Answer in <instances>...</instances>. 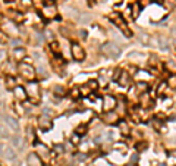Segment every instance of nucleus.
<instances>
[{"instance_id":"nucleus-36","label":"nucleus","mask_w":176,"mask_h":166,"mask_svg":"<svg viewBox=\"0 0 176 166\" xmlns=\"http://www.w3.org/2000/svg\"><path fill=\"white\" fill-rule=\"evenodd\" d=\"M167 87H170V88H176V73H172L170 77L167 78Z\"/></svg>"},{"instance_id":"nucleus-33","label":"nucleus","mask_w":176,"mask_h":166,"mask_svg":"<svg viewBox=\"0 0 176 166\" xmlns=\"http://www.w3.org/2000/svg\"><path fill=\"white\" fill-rule=\"evenodd\" d=\"M50 52H52L54 56H60V49H59V44L56 41H52L50 43Z\"/></svg>"},{"instance_id":"nucleus-17","label":"nucleus","mask_w":176,"mask_h":166,"mask_svg":"<svg viewBox=\"0 0 176 166\" xmlns=\"http://www.w3.org/2000/svg\"><path fill=\"white\" fill-rule=\"evenodd\" d=\"M13 94H15V98L18 102H25L28 96H27V91H25V87H21V85H16L13 90Z\"/></svg>"},{"instance_id":"nucleus-52","label":"nucleus","mask_w":176,"mask_h":166,"mask_svg":"<svg viewBox=\"0 0 176 166\" xmlns=\"http://www.w3.org/2000/svg\"><path fill=\"white\" fill-rule=\"evenodd\" d=\"M46 35H47L48 40H53V37H54V34H53L52 31H46Z\"/></svg>"},{"instance_id":"nucleus-21","label":"nucleus","mask_w":176,"mask_h":166,"mask_svg":"<svg viewBox=\"0 0 176 166\" xmlns=\"http://www.w3.org/2000/svg\"><path fill=\"white\" fill-rule=\"evenodd\" d=\"M5 87H6V90H15V87H16V79H15L13 75H6Z\"/></svg>"},{"instance_id":"nucleus-7","label":"nucleus","mask_w":176,"mask_h":166,"mask_svg":"<svg viewBox=\"0 0 176 166\" xmlns=\"http://www.w3.org/2000/svg\"><path fill=\"white\" fill-rule=\"evenodd\" d=\"M38 127H40V129L44 131V132L50 131V129L53 128V118L41 113V116L38 118Z\"/></svg>"},{"instance_id":"nucleus-1","label":"nucleus","mask_w":176,"mask_h":166,"mask_svg":"<svg viewBox=\"0 0 176 166\" xmlns=\"http://www.w3.org/2000/svg\"><path fill=\"white\" fill-rule=\"evenodd\" d=\"M18 72L19 75L22 77L24 79L27 81H34V78L37 77V73H35V68H34L31 63H27V62H21L18 63Z\"/></svg>"},{"instance_id":"nucleus-20","label":"nucleus","mask_w":176,"mask_h":166,"mask_svg":"<svg viewBox=\"0 0 176 166\" xmlns=\"http://www.w3.org/2000/svg\"><path fill=\"white\" fill-rule=\"evenodd\" d=\"M150 78H151V75H150L147 71H144V69H139V71H137L135 79H137L138 83H147V81H150Z\"/></svg>"},{"instance_id":"nucleus-45","label":"nucleus","mask_w":176,"mask_h":166,"mask_svg":"<svg viewBox=\"0 0 176 166\" xmlns=\"http://www.w3.org/2000/svg\"><path fill=\"white\" fill-rule=\"evenodd\" d=\"M6 41H8V35L5 34V31L0 29V44H5Z\"/></svg>"},{"instance_id":"nucleus-26","label":"nucleus","mask_w":176,"mask_h":166,"mask_svg":"<svg viewBox=\"0 0 176 166\" xmlns=\"http://www.w3.org/2000/svg\"><path fill=\"white\" fill-rule=\"evenodd\" d=\"M0 137L2 138H9L10 140V129H9V127H6L5 123H0Z\"/></svg>"},{"instance_id":"nucleus-43","label":"nucleus","mask_w":176,"mask_h":166,"mask_svg":"<svg viewBox=\"0 0 176 166\" xmlns=\"http://www.w3.org/2000/svg\"><path fill=\"white\" fill-rule=\"evenodd\" d=\"M175 5H176L175 0H166V2H164V6H166L167 9H173V8H175Z\"/></svg>"},{"instance_id":"nucleus-49","label":"nucleus","mask_w":176,"mask_h":166,"mask_svg":"<svg viewBox=\"0 0 176 166\" xmlns=\"http://www.w3.org/2000/svg\"><path fill=\"white\" fill-rule=\"evenodd\" d=\"M141 143H143V144H137V148H138L139 152H141V150H144L145 147H148V144H147V143H144V141H141Z\"/></svg>"},{"instance_id":"nucleus-56","label":"nucleus","mask_w":176,"mask_h":166,"mask_svg":"<svg viewBox=\"0 0 176 166\" xmlns=\"http://www.w3.org/2000/svg\"><path fill=\"white\" fill-rule=\"evenodd\" d=\"M125 166H137V165H133V163H128V165H125Z\"/></svg>"},{"instance_id":"nucleus-18","label":"nucleus","mask_w":176,"mask_h":166,"mask_svg":"<svg viewBox=\"0 0 176 166\" xmlns=\"http://www.w3.org/2000/svg\"><path fill=\"white\" fill-rule=\"evenodd\" d=\"M52 66H53V69H54L57 73H60V75H62L63 66H65V60H63L62 58L56 56V58H53V60H52Z\"/></svg>"},{"instance_id":"nucleus-50","label":"nucleus","mask_w":176,"mask_h":166,"mask_svg":"<svg viewBox=\"0 0 176 166\" xmlns=\"http://www.w3.org/2000/svg\"><path fill=\"white\" fill-rule=\"evenodd\" d=\"M78 34L81 35V40H85V38H87V31H85V29H81V31H78Z\"/></svg>"},{"instance_id":"nucleus-40","label":"nucleus","mask_w":176,"mask_h":166,"mask_svg":"<svg viewBox=\"0 0 176 166\" xmlns=\"http://www.w3.org/2000/svg\"><path fill=\"white\" fill-rule=\"evenodd\" d=\"M87 129H88V127H87V125H79V127H76L75 134H78V135L81 137V135H84V134L87 132Z\"/></svg>"},{"instance_id":"nucleus-3","label":"nucleus","mask_w":176,"mask_h":166,"mask_svg":"<svg viewBox=\"0 0 176 166\" xmlns=\"http://www.w3.org/2000/svg\"><path fill=\"white\" fill-rule=\"evenodd\" d=\"M25 91H27V96L33 103H38L40 102V97H41V90H40V85H38L35 81H29L25 87Z\"/></svg>"},{"instance_id":"nucleus-13","label":"nucleus","mask_w":176,"mask_h":166,"mask_svg":"<svg viewBox=\"0 0 176 166\" xmlns=\"http://www.w3.org/2000/svg\"><path fill=\"white\" fill-rule=\"evenodd\" d=\"M3 121H5V125L6 127H9L10 131H13V132H18L19 131V122H18V119H15V118L12 116H3Z\"/></svg>"},{"instance_id":"nucleus-27","label":"nucleus","mask_w":176,"mask_h":166,"mask_svg":"<svg viewBox=\"0 0 176 166\" xmlns=\"http://www.w3.org/2000/svg\"><path fill=\"white\" fill-rule=\"evenodd\" d=\"M128 58L129 59H137V62H144L147 56H145L144 53H139V52H131V53L128 54Z\"/></svg>"},{"instance_id":"nucleus-47","label":"nucleus","mask_w":176,"mask_h":166,"mask_svg":"<svg viewBox=\"0 0 176 166\" xmlns=\"http://www.w3.org/2000/svg\"><path fill=\"white\" fill-rule=\"evenodd\" d=\"M150 59H151V60H150L148 63L151 65V66H157V65H158V62H157V58H156L154 54H151V56H150Z\"/></svg>"},{"instance_id":"nucleus-34","label":"nucleus","mask_w":176,"mask_h":166,"mask_svg":"<svg viewBox=\"0 0 176 166\" xmlns=\"http://www.w3.org/2000/svg\"><path fill=\"white\" fill-rule=\"evenodd\" d=\"M164 68H166L167 71H170V72L176 73V63L173 62V60H166V63H164Z\"/></svg>"},{"instance_id":"nucleus-2","label":"nucleus","mask_w":176,"mask_h":166,"mask_svg":"<svg viewBox=\"0 0 176 166\" xmlns=\"http://www.w3.org/2000/svg\"><path fill=\"white\" fill-rule=\"evenodd\" d=\"M100 50H101V53L109 59H116V58H119V54H120V47L116 43H113V41L104 43L101 46Z\"/></svg>"},{"instance_id":"nucleus-51","label":"nucleus","mask_w":176,"mask_h":166,"mask_svg":"<svg viewBox=\"0 0 176 166\" xmlns=\"http://www.w3.org/2000/svg\"><path fill=\"white\" fill-rule=\"evenodd\" d=\"M12 44H13V46H19V47H21V44H22V41H21V40L13 38V40H12Z\"/></svg>"},{"instance_id":"nucleus-55","label":"nucleus","mask_w":176,"mask_h":166,"mask_svg":"<svg viewBox=\"0 0 176 166\" xmlns=\"http://www.w3.org/2000/svg\"><path fill=\"white\" fill-rule=\"evenodd\" d=\"M139 2H141V3H139V5H141V8H144L145 5H148V3H150V0H139Z\"/></svg>"},{"instance_id":"nucleus-24","label":"nucleus","mask_w":176,"mask_h":166,"mask_svg":"<svg viewBox=\"0 0 176 166\" xmlns=\"http://www.w3.org/2000/svg\"><path fill=\"white\" fill-rule=\"evenodd\" d=\"M118 127H119V131L122 132V135H129L131 128H129V125H128L126 121H119V122H118Z\"/></svg>"},{"instance_id":"nucleus-25","label":"nucleus","mask_w":176,"mask_h":166,"mask_svg":"<svg viewBox=\"0 0 176 166\" xmlns=\"http://www.w3.org/2000/svg\"><path fill=\"white\" fill-rule=\"evenodd\" d=\"M129 9H131L132 18H133V19H137V18L139 16V13H141V10H143V8H141V5H139V3H133V5L131 6Z\"/></svg>"},{"instance_id":"nucleus-41","label":"nucleus","mask_w":176,"mask_h":166,"mask_svg":"<svg viewBox=\"0 0 176 166\" xmlns=\"http://www.w3.org/2000/svg\"><path fill=\"white\" fill-rule=\"evenodd\" d=\"M79 93H81L82 97H85V96H88V94H90L91 91H90V88L87 87V84H85V85H82V87H79Z\"/></svg>"},{"instance_id":"nucleus-22","label":"nucleus","mask_w":176,"mask_h":166,"mask_svg":"<svg viewBox=\"0 0 176 166\" xmlns=\"http://www.w3.org/2000/svg\"><path fill=\"white\" fill-rule=\"evenodd\" d=\"M8 16L12 19L13 24H18V22H22V21H24V16L19 13V12H13V10H9V12H8Z\"/></svg>"},{"instance_id":"nucleus-31","label":"nucleus","mask_w":176,"mask_h":166,"mask_svg":"<svg viewBox=\"0 0 176 166\" xmlns=\"http://www.w3.org/2000/svg\"><path fill=\"white\" fill-rule=\"evenodd\" d=\"M87 84V87L90 88V91L93 93V91H95L97 88L100 87V84H98V81H95V79H90L88 83H85Z\"/></svg>"},{"instance_id":"nucleus-12","label":"nucleus","mask_w":176,"mask_h":166,"mask_svg":"<svg viewBox=\"0 0 176 166\" xmlns=\"http://www.w3.org/2000/svg\"><path fill=\"white\" fill-rule=\"evenodd\" d=\"M103 121H104L107 125H116V123L119 122V115L112 110V112H106L103 115Z\"/></svg>"},{"instance_id":"nucleus-23","label":"nucleus","mask_w":176,"mask_h":166,"mask_svg":"<svg viewBox=\"0 0 176 166\" xmlns=\"http://www.w3.org/2000/svg\"><path fill=\"white\" fill-rule=\"evenodd\" d=\"M10 141H12V146L19 148V150L24 148V140L19 137V135H12V137H10Z\"/></svg>"},{"instance_id":"nucleus-4","label":"nucleus","mask_w":176,"mask_h":166,"mask_svg":"<svg viewBox=\"0 0 176 166\" xmlns=\"http://www.w3.org/2000/svg\"><path fill=\"white\" fill-rule=\"evenodd\" d=\"M110 19L113 21V24L116 25V27H118L122 33H123L125 37H128V38H131V37H132V31L129 29L128 24L125 22V19L120 16V15H113V16H110Z\"/></svg>"},{"instance_id":"nucleus-48","label":"nucleus","mask_w":176,"mask_h":166,"mask_svg":"<svg viewBox=\"0 0 176 166\" xmlns=\"http://www.w3.org/2000/svg\"><path fill=\"white\" fill-rule=\"evenodd\" d=\"M90 19H91V18H90V15H88V13H84V16H82V18H78V21H79V22H88Z\"/></svg>"},{"instance_id":"nucleus-44","label":"nucleus","mask_w":176,"mask_h":166,"mask_svg":"<svg viewBox=\"0 0 176 166\" xmlns=\"http://www.w3.org/2000/svg\"><path fill=\"white\" fill-rule=\"evenodd\" d=\"M54 152H57L59 154H65V146H60V144L54 146Z\"/></svg>"},{"instance_id":"nucleus-46","label":"nucleus","mask_w":176,"mask_h":166,"mask_svg":"<svg viewBox=\"0 0 176 166\" xmlns=\"http://www.w3.org/2000/svg\"><path fill=\"white\" fill-rule=\"evenodd\" d=\"M71 96H72L73 98H78V97H79V96H81V93H79V88H73V90L71 91Z\"/></svg>"},{"instance_id":"nucleus-35","label":"nucleus","mask_w":176,"mask_h":166,"mask_svg":"<svg viewBox=\"0 0 176 166\" xmlns=\"http://www.w3.org/2000/svg\"><path fill=\"white\" fill-rule=\"evenodd\" d=\"M135 87H137V90H138L141 94L148 91V84L147 83H138V84H135Z\"/></svg>"},{"instance_id":"nucleus-37","label":"nucleus","mask_w":176,"mask_h":166,"mask_svg":"<svg viewBox=\"0 0 176 166\" xmlns=\"http://www.w3.org/2000/svg\"><path fill=\"white\" fill-rule=\"evenodd\" d=\"M53 93H54V96L62 97V96H65V88L60 87V85H56V87H53Z\"/></svg>"},{"instance_id":"nucleus-10","label":"nucleus","mask_w":176,"mask_h":166,"mask_svg":"<svg viewBox=\"0 0 176 166\" xmlns=\"http://www.w3.org/2000/svg\"><path fill=\"white\" fill-rule=\"evenodd\" d=\"M35 150H37V154L41 160H43V159H48V157L52 156L50 148H48L46 144H43V143H37V144H35Z\"/></svg>"},{"instance_id":"nucleus-14","label":"nucleus","mask_w":176,"mask_h":166,"mask_svg":"<svg viewBox=\"0 0 176 166\" xmlns=\"http://www.w3.org/2000/svg\"><path fill=\"white\" fill-rule=\"evenodd\" d=\"M25 58H27V50L21 46V47H15L13 49V60L15 62H18V63H21V62H24Z\"/></svg>"},{"instance_id":"nucleus-54","label":"nucleus","mask_w":176,"mask_h":166,"mask_svg":"<svg viewBox=\"0 0 176 166\" xmlns=\"http://www.w3.org/2000/svg\"><path fill=\"white\" fill-rule=\"evenodd\" d=\"M138 154H133L132 157H131V163H135V162H138Z\"/></svg>"},{"instance_id":"nucleus-32","label":"nucleus","mask_w":176,"mask_h":166,"mask_svg":"<svg viewBox=\"0 0 176 166\" xmlns=\"http://www.w3.org/2000/svg\"><path fill=\"white\" fill-rule=\"evenodd\" d=\"M44 41V34L43 33H35V34H34V44H35V46H40V44L43 43Z\"/></svg>"},{"instance_id":"nucleus-38","label":"nucleus","mask_w":176,"mask_h":166,"mask_svg":"<svg viewBox=\"0 0 176 166\" xmlns=\"http://www.w3.org/2000/svg\"><path fill=\"white\" fill-rule=\"evenodd\" d=\"M167 88H169L167 87V83H160V85L157 87V96H163Z\"/></svg>"},{"instance_id":"nucleus-16","label":"nucleus","mask_w":176,"mask_h":166,"mask_svg":"<svg viewBox=\"0 0 176 166\" xmlns=\"http://www.w3.org/2000/svg\"><path fill=\"white\" fill-rule=\"evenodd\" d=\"M139 103H141V108H144V109H151L153 104H154L153 98L150 97V94L148 93L141 94V97H139Z\"/></svg>"},{"instance_id":"nucleus-5","label":"nucleus","mask_w":176,"mask_h":166,"mask_svg":"<svg viewBox=\"0 0 176 166\" xmlns=\"http://www.w3.org/2000/svg\"><path fill=\"white\" fill-rule=\"evenodd\" d=\"M71 54L76 62H82L85 59V50H84V47H82L81 44L75 43V41L71 44Z\"/></svg>"},{"instance_id":"nucleus-59","label":"nucleus","mask_w":176,"mask_h":166,"mask_svg":"<svg viewBox=\"0 0 176 166\" xmlns=\"http://www.w3.org/2000/svg\"><path fill=\"white\" fill-rule=\"evenodd\" d=\"M47 166H50V165H47Z\"/></svg>"},{"instance_id":"nucleus-19","label":"nucleus","mask_w":176,"mask_h":166,"mask_svg":"<svg viewBox=\"0 0 176 166\" xmlns=\"http://www.w3.org/2000/svg\"><path fill=\"white\" fill-rule=\"evenodd\" d=\"M27 163H28V166H43V162L38 157L37 153H29L27 157Z\"/></svg>"},{"instance_id":"nucleus-6","label":"nucleus","mask_w":176,"mask_h":166,"mask_svg":"<svg viewBox=\"0 0 176 166\" xmlns=\"http://www.w3.org/2000/svg\"><path fill=\"white\" fill-rule=\"evenodd\" d=\"M118 106V98L114 96H110V94H106L103 97V110L104 112H112Z\"/></svg>"},{"instance_id":"nucleus-39","label":"nucleus","mask_w":176,"mask_h":166,"mask_svg":"<svg viewBox=\"0 0 176 166\" xmlns=\"http://www.w3.org/2000/svg\"><path fill=\"white\" fill-rule=\"evenodd\" d=\"M33 6L37 10H41L46 6V3H44V0H33Z\"/></svg>"},{"instance_id":"nucleus-29","label":"nucleus","mask_w":176,"mask_h":166,"mask_svg":"<svg viewBox=\"0 0 176 166\" xmlns=\"http://www.w3.org/2000/svg\"><path fill=\"white\" fill-rule=\"evenodd\" d=\"M35 73L38 75V78H41V79H46V78L48 77L47 69L44 68V66H38V68L35 69Z\"/></svg>"},{"instance_id":"nucleus-28","label":"nucleus","mask_w":176,"mask_h":166,"mask_svg":"<svg viewBox=\"0 0 176 166\" xmlns=\"http://www.w3.org/2000/svg\"><path fill=\"white\" fill-rule=\"evenodd\" d=\"M33 6V0H19L18 3V9L19 10H27Z\"/></svg>"},{"instance_id":"nucleus-11","label":"nucleus","mask_w":176,"mask_h":166,"mask_svg":"<svg viewBox=\"0 0 176 166\" xmlns=\"http://www.w3.org/2000/svg\"><path fill=\"white\" fill-rule=\"evenodd\" d=\"M131 81H132L131 73L126 72V71H122L120 75H119V78H118V84H119L120 87H123V88H129L131 87Z\"/></svg>"},{"instance_id":"nucleus-30","label":"nucleus","mask_w":176,"mask_h":166,"mask_svg":"<svg viewBox=\"0 0 176 166\" xmlns=\"http://www.w3.org/2000/svg\"><path fill=\"white\" fill-rule=\"evenodd\" d=\"M63 12H66L69 16H76V19L79 18V13H78V10H75L73 8H71V6H63Z\"/></svg>"},{"instance_id":"nucleus-58","label":"nucleus","mask_w":176,"mask_h":166,"mask_svg":"<svg viewBox=\"0 0 176 166\" xmlns=\"http://www.w3.org/2000/svg\"><path fill=\"white\" fill-rule=\"evenodd\" d=\"M100 2H106V0H100Z\"/></svg>"},{"instance_id":"nucleus-8","label":"nucleus","mask_w":176,"mask_h":166,"mask_svg":"<svg viewBox=\"0 0 176 166\" xmlns=\"http://www.w3.org/2000/svg\"><path fill=\"white\" fill-rule=\"evenodd\" d=\"M0 156L5 159H15L16 153H15L13 147L6 144V143H0Z\"/></svg>"},{"instance_id":"nucleus-42","label":"nucleus","mask_w":176,"mask_h":166,"mask_svg":"<svg viewBox=\"0 0 176 166\" xmlns=\"http://www.w3.org/2000/svg\"><path fill=\"white\" fill-rule=\"evenodd\" d=\"M79 140H81V137H79L78 134H73V135L71 137V143H72V144H75V146H78V144H79Z\"/></svg>"},{"instance_id":"nucleus-15","label":"nucleus","mask_w":176,"mask_h":166,"mask_svg":"<svg viewBox=\"0 0 176 166\" xmlns=\"http://www.w3.org/2000/svg\"><path fill=\"white\" fill-rule=\"evenodd\" d=\"M156 40H157L158 49H162L163 52H167V50L170 49V40L167 38L166 35H157Z\"/></svg>"},{"instance_id":"nucleus-53","label":"nucleus","mask_w":176,"mask_h":166,"mask_svg":"<svg viewBox=\"0 0 176 166\" xmlns=\"http://www.w3.org/2000/svg\"><path fill=\"white\" fill-rule=\"evenodd\" d=\"M141 41H143V43H148V35L141 34Z\"/></svg>"},{"instance_id":"nucleus-57","label":"nucleus","mask_w":176,"mask_h":166,"mask_svg":"<svg viewBox=\"0 0 176 166\" xmlns=\"http://www.w3.org/2000/svg\"><path fill=\"white\" fill-rule=\"evenodd\" d=\"M156 2H162V0H156Z\"/></svg>"},{"instance_id":"nucleus-9","label":"nucleus","mask_w":176,"mask_h":166,"mask_svg":"<svg viewBox=\"0 0 176 166\" xmlns=\"http://www.w3.org/2000/svg\"><path fill=\"white\" fill-rule=\"evenodd\" d=\"M41 16H43L44 19H54V18H57V9H56V6L46 5L43 9H41Z\"/></svg>"}]
</instances>
